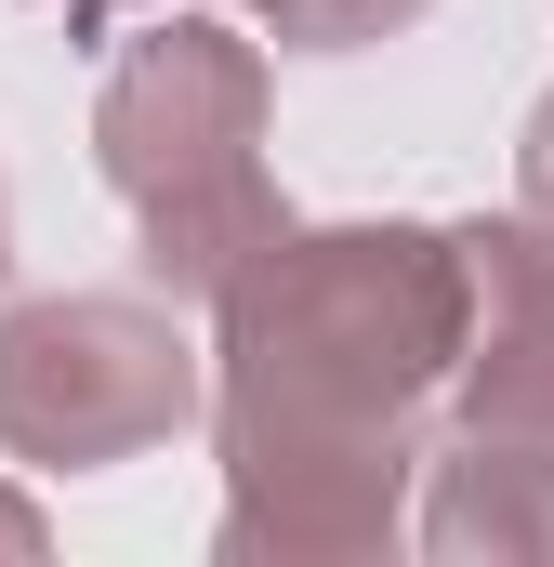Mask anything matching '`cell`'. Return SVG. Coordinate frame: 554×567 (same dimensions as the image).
Returning <instances> with one entry per match:
<instances>
[{"mask_svg":"<svg viewBox=\"0 0 554 567\" xmlns=\"http://www.w3.org/2000/svg\"><path fill=\"white\" fill-rule=\"evenodd\" d=\"M422 555L449 567H554V462L502 435H449L422 449Z\"/></svg>","mask_w":554,"mask_h":567,"instance_id":"5b68a950","label":"cell"},{"mask_svg":"<svg viewBox=\"0 0 554 567\" xmlns=\"http://www.w3.org/2000/svg\"><path fill=\"white\" fill-rule=\"evenodd\" d=\"M449 225H277L212 290L225 567H370L410 542L422 410L449 396Z\"/></svg>","mask_w":554,"mask_h":567,"instance_id":"6da1fadb","label":"cell"},{"mask_svg":"<svg viewBox=\"0 0 554 567\" xmlns=\"http://www.w3.org/2000/svg\"><path fill=\"white\" fill-rule=\"evenodd\" d=\"M515 212L554 238V93L529 106V133H515Z\"/></svg>","mask_w":554,"mask_h":567,"instance_id":"52a82bcc","label":"cell"},{"mask_svg":"<svg viewBox=\"0 0 554 567\" xmlns=\"http://www.w3.org/2000/svg\"><path fill=\"white\" fill-rule=\"evenodd\" d=\"M265 40H238L225 13H158L93 93V172L145 225V278L172 303H212L290 225L265 185Z\"/></svg>","mask_w":554,"mask_h":567,"instance_id":"7a4b0ae2","label":"cell"},{"mask_svg":"<svg viewBox=\"0 0 554 567\" xmlns=\"http://www.w3.org/2000/svg\"><path fill=\"white\" fill-rule=\"evenodd\" d=\"M0 278H13V185H0Z\"/></svg>","mask_w":554,"mask_h":567,"instance_id":"30bf717a","label":"cell"},{"mask_svg":"<svg viewBox=\"0 0 554 567\" xmlns=\"http://www.w3.org/2000/svg\"><path fill=\"white\" fill-rule=\"evenodd\" d=\"M435 0H252V27H265L277 53H370V40H397L422 27Z\"/></svg>","mask_w":554,"mask_h":567,"instance_id":"8992f818","label":"cell"},{"mask_svg":"<svg viewBox=\"0 0 554 567\" xmlns=\"http://www.w3.org/2000/svg\"><path fill=\"white\" fill-rule=\"evenodd\" d=\"M40 13H66V27H80V40H106V27H133L145 0H40Z\"/></svg>","mask_w":554,"mask_h":567,"instance_id":"ba28073f","label":"cell"},{"mask_svg":"<svg viewBox=\"0 0 554 567\" xmlns=\"http://www.w3.org/2000/svg\"><path fill=\"white\" fill-rule=\"evenodd\" d=\"M462 265V343H449V435H502L554 462V238L529 212H475L449 225Z\"/></svg>","mask_w":554,"mask_h":567,"instance_id":"277c9868","label":"cell"},{"mask_svg":"<svg viewBox=\"0 0 554 567\" xmlns=\"http://www.w3.org/2000/svg\"><path fill=\"white\" fill-rule=\"evenodd\" d=\"M212 370L145 290H40L0 317V449L27 475H106L198 423Z\"/></svg>","mask_w":554,"mask_h":567,"instance_id":"3957f363","label":"cell"},{"mask_svg":"<svg viewBox=\"0 0 554 567\" xmlns=\"http://www.w3.org/2000/svg\"><path fill=\"white\" fill-rule=\"evenodd\" d=\"M0 555H40V502H13V488H0Z\"/></svg>","mask_w":554,"mask_h":567,"instance_id":"9c48e42d","label":"cell"}]
</instances>
